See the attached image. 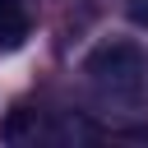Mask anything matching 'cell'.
I'll use <instances>...</instances> for the list:
<instances>
[{"instance_id":"3","label":"cell","mask_w":148,"mask_h":148,"mask_svg":"<svg viewBox=\"0 0 148 148\" xmlns=\"http://www.w3.org/2000/svg\"><path fill=\"white\" fill-rule=\"evenodd\" d=\"M23 32H28L23 0H0V37H5V42H18Z\"/></svg>"},{"instance_id":"1","label":"cell","mask_w":148,"mask_h":148,"mask_svg":"<svg viewBox=\"0 0 148 148\" xmlns=\"http://www.w3.org/2000/svg\"><path fill=\"white\" fill-rule=\"evenodd\" d=\"M83 74L92 79L97 92H106L116 102H134L143 92V83H148V56L139 51V42L116 37V42H102V46L88 51Z\"/></svg>"},{"instance_id":"4","label":"cell","mask_w":148,"mask_h":148,"mask_svg":"<svg viewBox=\"0 0 148 148\" xmlns=\"http://www.w3.org/2000/svg\"><path fill=\"white\" fill-rule=\"evenodd\" d=\"M125 14H130V23L148 28V0H130V5H125Z\"/></svg>"},{"instance_id":"2","label":"cell","mask_w":148,"mask_h":148,"mask_svg":"<svg viewBox=\"0 0 148 148\" xmlns=\"http://www.w3.org/2000/svg\"><path fill=\"white\" fill-rule=\"evenodd\" d=\"M37 134H42V111H32V106H14L5 116V125H0V139H9V143L37 139Z\"/></svg>"}]
</instances>
